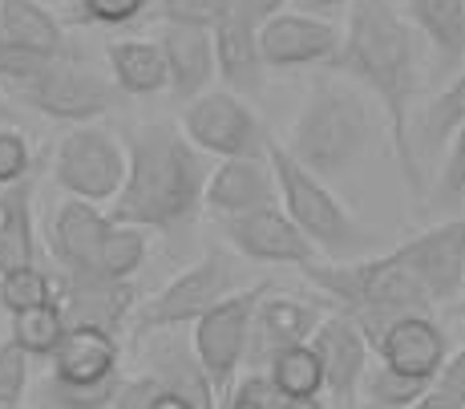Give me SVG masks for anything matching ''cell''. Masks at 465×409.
I'll list each match as a JSON object with an SVG mask.
<instances>
[{"label":"cell","mask_w":465,"mask_h":409,"mask_svg":"<svg viewBox=\"0 0 465 409\" xmlns=\"http://www.w3.org/2000/svg\"><path fill=\"white\" fill-rule=\"evenodd\" d=\"M8 409H21V405H8Z\"/></svg>","instance_id":"obj_50"},{"label":"cell","mask_w":465,"mask_h":409,"mask_svg":"<svg viewBox=\"0 0 465 409\" xmlns=\"http://www.w3.org/2000/svg\"><path fill=\"white\" fill-rule=\"evenodd\" d=\"M267 163L280 183V203L296 227L312 239V247L320 252V260L348 264L364 260V252L377 247L369 227H361V219L344 207L332 195V183H324L320 175H312L303 163L292 158V150L280 138H267Z\"/></svg>","instance_id":"obj_5"},{"label":"cell","mask_w":465,"mask_h":409,"mask_svg":"<svg viewBox=\"0 0 465 409\" xmlns=\"http://www.w3.org/2000/svg\"><path fill=\"white\" fill-rule=\"evenodd\" d=\"M8 90H13V105H25V110L53 122H69V126H89L102 114H110L122 97L114 77L97 74L82 57L49 61L37 77L16 82Z\"/></svg>","instance_id":"obj_7"},{"label":"cell","mask_w":465,"mask_h":409,"mask_svg":"<svg viewBox=\"0 0 465 409\" xmlns=\"http://www.w3.org/2000/svg\"><path fill=\"white\" fill-rule=\"evenodd\" d=\"M417 409H461V405H450V402H441V397H433V394H429V397H425V402L417 405Z\"/></svg>","instance_id":"obj_47"},{"label":"cell","mask_w":465,"mask_h":409,"mask_svg":"<svg viewBox=\"0 0 465 409\" xmlns=\"http://www.w3.org/2000/svg\"><path fill=\"white\" fill-rule=\"evenodd\" d=\"M328 69L356 82L381 105L392 158L409 191L425 195V171L413 150V102L421 90V41H417L413 21L392 0H352L344 41Z\"/></svg>","instance_id":"obj_2"},{"label":"cell","mask_w":465,"mask_h":409,"mask_svg":"<svg viewBox=\"0 0 465 409\" xmlns=\"http://www.w3.org/2000/svg\"><path fill=\"white\" fill-rule=\"evenodd\" d=\"M105 61H110V77L122 94L130 97H154L170 90V69H166V53L158 41H114L105 49Z\"/></svg>","instance_id":"obj_25"},{"label":"cell","mask_w":465,"mask_h":409,"mask_svg":"<svg viewBox=\"0 0 465 409\" xmlns=\"http://www.w3.org/2000/svg\"><path fill=\"white\" fill-rule=\"evenodd\" d=\"M312 349L324 364V394L332 409H356L361 405L364 377L372 369V341L348 313H328L320 328L312 333Z\"/></svg>","instance_id":"obj_11"},{"label":"cell","mask_w":465,"mask_h":409,"mask_svg":"<svg viewBox=\"0 0 465 409\" xmlns=\"http://www.w3.org/2000/svg\"><path fill=\"white\" fill-rule=\"evenodd\" d=\"M166 389L158 385L154 377H146V373H138V377H126L118 389V397H114V409H154L163 402Z\"/></svg>","instance_id":"obj_41"},{"label":"cell","mask_w":465,"mask_h":409,"mask_svg":"<svg viewBox=\"0 0 465 409\" xmlns=\"http://www.w3.org/2000/svg\"><path fill=\"white\" fill-rule=\"evenodd\" d=\"M130 155L126 142L114 138L105 126L89 122V126H74L53 150V183L69 195V199L85 203H114L126 186Z\"/></svg>","instance_id":"obj_8"},{"label":"cell","mask_w":465,"mask_h":409,"mask_svg":"<svg viewBox=\"0 0 465 409\" xmlns=\"http://www.w3.org/2000/svg\"><path fill=\"white\" fill-rule=\"evenodd\" d=\"M296 5H300V13H316V16H324V13H336V8L352 5V0H296Z\"/></svg>","instance_id":"obj_43"},{"label":"cell","mask_w":465,"mask_h":409,"mask_svg":"<svg viewBox=\"0 0 465 409\" xmlns=\"http://www.w3.org/2000/svg\"><path fill=\"white\" fill-rule=\"evenodd\" d=\"M183 135L194 142L207 158H263L267 155V130L259 114L235 90H207L191 97L183 110Z\"/></svg>","instance_id":"obj_9"},{"label":"cell","mask_w":465,"mask_h":409,"mask_svg":"<svg viewBox=\"0 0 465 409\" xmlns=\"http://www.w3.org/2000/svg\"><path fill=\"white\" fill-rule=\"evenodd\" d=\"M69 333L65 316H61L57 300L41 308H29V313L8 316V341H16L29 357H53L61 344V336Z\"/></svg>","instance_id":"obj_28"},{"label":"cell","mask_w":465,"mask_h":409,"mask_svg":"<svg viewBox=\"0 0 465 409\" xmlns=\"http://www.w3.org/2000/svg\"><path fill=\"white\" fill-rule=\"evenodd\" d=\"M45 5H77V0H45Z\"/></svg>","instance_id":"obj_48"},{"label":"cell","mask_w":465,"mask_h":409,"mask_svg":"<svg viewBox=\"0 0 465 409\" xmlns=\"http://www.w3.org/2000/svg\"><path fill=\"white\" fill-rule=\"evenodd\" d=\"M283 405H288V397L280 394L272 373H252V369L231 385L227 402H223V409H283Z\"/></svg>","instance_id":"obj_34"},{"label":"cell","mask_w":465,"mask_h":409,"mask_svg":"<svg viewBox=\"0 0 465 409\" xmlns=\"http://www.w3.org/2000/svg\"><path fill=\"white\" fill-rule=\"evenodd\" d=\"M94 409H114V405H94Z\"/></svg>","instance_id":"obj_49"},{"label":"cell","mask_w":465,"mask_h":409,"mask_svg":"<svg viewBox=\"0 0 465 409\" xmlns=\"http://www.w3.org/2000/svg\"><path fill=\"white\" fill-rule=\"evenodd\" d=\"M433 397H441V402L450 405H461L465 409V344L458 353H450V361L441 364V373L433 377V389H429Z\"/></svg>","instance_id":"obj_40"},{"label":"cell","mask_w":465,"mask_h":409,"mask_svg":"<svg viewBox=\"0 0 465 409\" xmlns=\"http://www.w3.org/2000/svg\"><path fill=\"white\" fill-rule=\"evenodd\" d=\"M433 381H421V377H405V373L389 369L384 361H377L364 377V389L361 394L372 402V409H417L429 397Z\"/></svg>","instance_id":"obj_31"},{"label":"cell","mask_w":465,"mask_h":409,"mask_svg":"<svg viewBox=\"0 0 465 409\" xmlns=\"http://www.w3.org/2000/svg\"><path fill=\"white\" fill-rule=\"evenodd\" d=\"M13 122H16V105L0 94V126H13Z\"/></svg>","instance_id":"obj_45"},{"label":"cell","mask_w":465,"mask_h":409,"mask_svg":"<svg viewBox=\"0 0 465 409\" xmlns=\"http://www.w3.org/2000/svg\"><path fill=\"white\" fill-rule=\"evenodd\" d=\"M138 341V364L146 377H154L166 394L183 397L194 409H219V394H214L207 369H203L194 341L183 328H163V333L134 336Z\"/></svg>","instance_id":"obj_12"},{"label":"cell","mask_w":465,"mask_h":409,"mask_svg":"<svg viewBox=\"0 0 465 409\" xmlns=\"http://www.w3.org/2000/svg\"><path fill=\"white\" fill-rule=\"evenodd\" d=\"M0 29L25 53H33V57H45V61L77 57L65 37L61 16L45 0H0Z\"/></svg>","instance_id":"obj_23"},{"label":"cell","mask_w":465,"mask_h":409,"mask_svg":"<svg viewBox=\"0 0 465 409\" xmlns=\"http://www.w3.org/2000/svg\"><path fill=\"white\" fill-rule=\"evenodd\" d=\"M33 166V146L16 126H0V186H13L29 179Z\"/></svg>","instance_id":"obj_38"},{"label":"cell","mask_w":465,"mask_h":409,"mask_svg":"<svg viewBox=\"0 0 465 409\" xmlns=\"http://www.w3.org/2000/svg\"><path fill=\"white\" fill-rule=\"evenodd\" d=\"M214 65H219V77L227 90L235 94H259L263 90V53H259V25H252L247 16L231 13L219 21L214 29Z\"/></svg>","instance_id":"obj_22"},{"label":"cell","mask_w":465,"mask_h":409,"mask_svg":"<svg viewBox=\"0 0 465 409\" xmlns=\"http://www.w3.org/2000/svg\"><path fill=\"white\" fill-rule=\"evenodd\" d=\"M45 65H49V61H45V57H33V53H25L13 37H8L5 29H0V82H5V85L29 82V77H37Z\"/></svg>","instance_id":"obj_39"},{"label":"cell","mask_w":465,"mask_h":409,"mask_svg":"<svg viewBox=\"0 0 465 409\" xmlns=\"http://www.w3.org/2000/svg\"><path fill=\"white\" fill-rule=\"evenodd\" d=\"M303 280L336 300L364 328L372 349L401 316H433V308L461 304L465 296V215L441 219L437 227L397 244L392 252L364 260H316Z\"/></svg>","instance_id":"obj_1"},{"label":"cell","mask_w":465,"mask_h":409,"mask_svg":"<svg viewBox=\"0 0 465 409\" xmlns=\"http://www.w3.org/2000/svg\"><path fill=\"white\" fill-rule=\"evenodd\" d=\"M53 300H57V275H49L41 264L0 275V308H5L8 316L53 304Z\"/></svg>","instance_id":"obj_32"},{"label":"cell","mask_w":465,"mask_h":409,"mask_svg":"<svg viewBox=\"0 0 465 409\" xmlns=\"http://www.w3.org/2000/svg\"><path fill=\"white\" fill-rule=\"evenodd\" d=\"M57 308L69 328H102L122 336L138 313V288L134 280L110 275H57Z\"/></svg>","instance_id":"obj_14"},{"label":"cell","mask_w":465,"mask_h":409,"mask_svg":"<svg viewBox=\"0 0 465 409\" xmlns=\"http://www.w3.org/2000/svg\"><path fill=\"white\" fill-rule=\"evenodd\" d=\"M377 138H381V118L372 97L356 82L336 74V77H320L312 85L283 146L312 175H320L324 183H336L369 158Z\"/></svg>","instance_id":"obj_4"},{"label":"cell","mask_w":465,"mask_h":409,"mask_svg":"<svg viewBox=\"0 0 465 409\" xmlns=\"http://www.w3.org/2000/svg\"><path fill=\"white\" fill-rule=\"evenodd\" d=\"M158 0H77V13L89 25H130L154 13Z\"/></svg>","instance_id":"obj_37"},{"label":"cell","mask_w":465,"mask_h":409,"mask_svg":"<svg viewBox=\"0 0 465 409\" xmlns=\"http://www.w3.org/2000/svg\"><path fill=\"white\" fill-rule=\"evenodd\" d=\"M283 409H332V402H324V397H288Z\"/></svg>","instance_id":"obj_44"},{"label":"cell","mask_w":465,"mask_h":409,"mask_svg":"<svg viewBox=\"0 0 465 409\" xmlns=\"http://www.w3.org/2000/svg\"><path fill=\"white\" fill-rule=\"evenodd\" d=\"M344 33L332 21L316 13H288L272 16V21L259 29V53H263L267 69H308V65H328L340 53Z\"/></svg>","instance_id":"obj_15"},{"label":"cell","mask_w":465,"mask_h":409,"mask_svg":"<svg viewBox=\"0 0 465 409\" xmlns=\"http://www.w3.org/2000/svg\"><path fill=\"white\" fill-rule=\"evenodd\" d=\"M377 353L389 369L405 373V377L433 381L441 373V364L450 361V336L433 316H401L381 336Z\"/></svg>","instance_id":"obj_19"},{"label":"cell","mask_w":465,"mask_h":409,"mask_svg":"<svg viewBox=\"0 0 465 409\" xmlns=\"http://www.w3.org/2000/svg\"><path fill=\"white\" fill-rule=\"evenodd\" d=\"M243 288L247 280H243V268H239V255L227 252V247H211L203 260H194L186 272H178L163 292H154L134 313V336L199 324L211 308H219L223 300H231Z\"/></svg>","instance_id":"obj_6"},{"label":"cell","mask_w":465,"mask_h":409,"mask_svg":"<svg viewBox=\"0 0 465 409\" xmlns=\"http://www.w3.org/2000/svg\"><path fill=\"white\" fill-rule=\"evenodd\" d=\"M465 126V65L458 69L450 85L425 105L421 114L413 118V150H417V163L425 158L445 155V146L453 142V135Z\"/></svg>","instance_id":"obj_27"},{"label":"cell","mask_w":465,"mask_h":409,"mask_svg":"<svg viewBox=\"0 0 465 409\" xmlns=\"http://www.w3.org/2000/svg\"><path fill=\"white\" fill-rule=\"evenodd\" d=\"M461 304H465V296H461Z\"/></svg>","instance_id":"obj_51"},{"label":"cell","mask_w":465,"mask_h":409,"mask_svg":"<svg viewBox=\"0 0 465 409\" xmlns=\"http://www.w3.org/2000/svg\"><path fill=\"white\" fill-rule=\"evenodd\" d=\"M231 5H235L239 16H247V21L259 25V29H263L272 16L288 13V0H231Z\"/></svg>","instance_id":"obj_42"},{"label":"cell","mask_w":465,"mask_h":409,"mask_svg":"<svg viewBox=\"0 0 465 409\" xmlns=\"http://www.w3.org/2000/svg\"><path fill=\"white\" fill-rule=\"evenodd\" d=\"M158 45L166 53V69H170V94L178 97H199L211 90L214 74V33L211 29H194V25H163Z\"/></svg>","instance_id":"obj_20"},{"label":"cell","mask_w":465,"mask_h":409,"mask_svg":"<svg viewBox=\"0 0 465 409\" xmlns=\"http://www.w3.org/2000/svg\"><path fill=\"white\" fill-rule=\"evenodd\" d=\"M163 25H194V29H219V21L231 13V0H158L154 5Z\"/></svg>","instance_id":"obj_33"},{"label":"cell","mask_w":465,"mask_h":409,"mask_svg":"<svg viewBox=\"0 0 465 409\" xmlns=\"http://www.w3.org/2000/svg\"><path fill=\"white\" fill-rule=\"evenodd\" d=\"M154 409H194V405H186L183 397H174V394H163V402H158Z\"/></svg>","instance_id":"obj_46"},{"label":"cell","mask_w":465,"mask_h":409,"mask_svg":"<svg viewBox=\"0 0 465 409\" xmlns=\"http://www.w3.org/2000/svg\"><path fill=\"white\" fill-rule=\"evenodd\" d=\"M53 377L69 385H97L122 373V344L118 336L102 328H69L53 353Z\"/></svg>","instance_id":"obj_21"},{"label":"cell","mask_w":465,"mask_h":409,"mask_svg":"<svg viewBox=\"0 0 465 409\" xmlns=\"http://www.w3.org/2000/svg\"><path fill=\"white\" fill-rule=\"evenodd\" d=\"M130 171L122 195L110 203L114 224L178 235L207 207V179L214 166L183 135L178 122H142L126 135Z\"/></svg>","instance_id":"obj_3"},{"label":"cell","mask_w":465,"mask_h":409,"mask_svg":"<svg viewBox=\"0 0 465 409\" xmlns=\"http://www.w3.org/2000/svg\"><path fill=\"white\" fill-rule=\"evenodd\" d=\"M29 353L16 341H0V409L21 405L25 394H29Z\"/></svg>","instance_id":"obj_35"},{"label":"cell","mask_w":465,"mask_h":409,"mask_svg":"<svg viewBox=\"0 0 465 409\" xmlns=\"http://www.w3.org/2000/svg\"><path fill=\"white\" fill-rule=\"evenodd\" d=\"M272 381L283 397H320L324 394V364H320L312 344H292L267 364Z\"/></svg>","instance_id":"obj_30"},{"label":"cell","mask_w":465,"mask_h":409,"mask_svg":"<svg viewBox=\"0 0 465 409\" xmlns=\"http://www.w3.org/2000/svg\"><path fill=\"white\" fill-rule=\"evenodd\" d=\"M223 239L231 244V252L255 264H292V268H308L320 260V252L312 247V239L296 227V219L283 207H263L252 215L219 219Z\"/></svg>","instance_id":"obj_13"},{"label":"cell","mask_w":465,"mask_h":409,"mask_svg":"<svg viewBox=\"0 0 465 409\" xmlns=\"http://www.w3.org/2000/svg\"><path fill=\"white\" fill-rule=\"evenodd\" d=\"M263 207H280V183L263 158H223L207 179V211L219 219L252 215Z\"/></svg>","instance_id":"obj_18"},{"label":"cell","mask_w":465,"mask_h":409,"mask_svg":"<svg viewBox=\"0 0 465 409\" xmlns=\"http://www.w3.org/2000/svg\"><path fill=\"white\" fill-rule=\"evenodd\" d=\"M405 16L433 45L441 69L465 65V0H405Z\"/></svg>","instance_id":"obj_26"},{"label":"cell","mask_w":465,"mask_h":409,"mask_svg":"<svg viewBox=\"0 0 465 409\" xmlns=\"http://www.w3.org/2000/svg\"><path fill=\"white\" fill-rule=\"evenodd\" d=\"M33 195L29 179L0 186V275L37 264V227H33Z\"/></svg>","instance_id":"obj_24"},{"label":"cell","mask_w":465,"mask_h":409,"mask_svg":"<svg viewBox=\"0 0 465 409\" xmlns=\"http://www.w3.org/2000/svg\"><path fill=\"white\" fill-rule=\"evenodd\" d=\"M150 255V231L134 227V224H114L110 235L102 244L97 255V275H110V280H134L142 272Z\"/></svg>","instance_id":"obj_29"},{"label":"cell","mask_w":465,"mask_h":409,"mask_svg":"<svg viewBox=\"0 0 465 409\" xmlns=\"http://www.w3.org/2000/svg\"><path fill=\"white\" fill-rule=\"evenodd\" d=\"M272 284H252V288L235 292L231 300H223L219 308H211L199 324H191V341H194V353H199L203 369H207L214 394H219V409L227 402L231 385L239 381V369L247 361V341H252V320H255V308L263 300V292Z\"/></svg>","instance_id":"obj_10"},{"label":"cell","mask_w":465,"mask_h":409,"mask_svg":"<svg viewBox=\"0 0 465 409\" xmlns=\"http://www.w3.org/2000/svg\"><path fill=\"white\" fill-rule=\"evenodd\" d=\"M433 199L441 203V207H461V203H465V126L453 135L450 146H445Z\"/></svg>","instance_id":"obj_36"},{"label":"cell","mask_w":465,"mask_h":409,"mask_svg":"<svg viewBox=\"0 0 465 409\" xmlns=\"http://www.w3.org/2000/svg\"><path fill=\"white\" fill-rule=\"evenodd\" d=\"M114 219L97 203L65 199L49 215V255L57 275H97V255L110 235Z\"/></svg>","instance_id":"obj_17"},{"label":"cell","mask_w":465,"mask_h":409,"mask_svg":"<svg viewBox=\"0 0 465 409\" xmlns=\"http://www.w3.org/2000/svg\"><path fill=\"white\" fill-rule=\"evenodd\" d=\"M328 313H320V304L300 296H288V292H263L252 320V341H247V361L243 369L252 373H267V364L280 357L292 344H308L312 333L320 328V320Z\"/></svg>","instance_id":"obj_16"}]
</instances>
